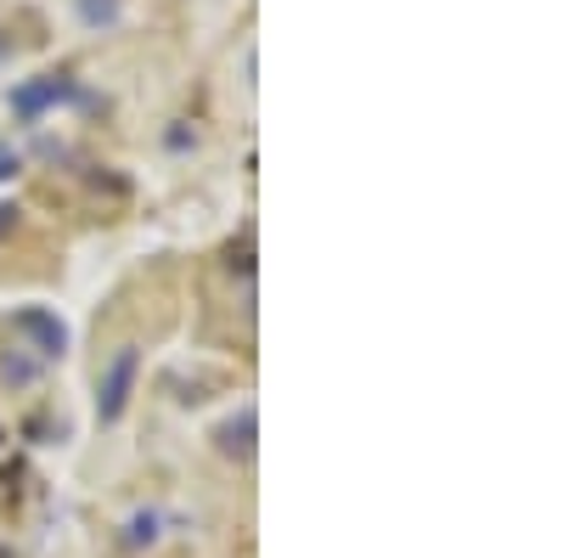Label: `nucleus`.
I'll return each instance as SVG.
<instances>
[{
	"label": "nucleus",
	"mask_w": 563,
	"mask_h": 558,
	"mask_svg": "<svg viewBox=\"0 0 563 558\" xmlns=\"http://www.w3.org/2000/svg\"><path fill=\"white\" fill-rule=\"evenodd\" d=\"M18 328L40 333V355H63V344H68V333H63L45 310H23V316H18Z\"/></svg>",
	"instance_id": "3"
},
{
	"label": "nucleus",
	"mask_w": 563,
	"mask_h": 558,
	"mask_svg": "<svg viewBox=\"0 0 563 558\" xmlns=\"http://www.w3.org/2000/svg\"><path fill=\"white\" fill-rule=\"evenodd\" d=\"M135 350H119L113 366H108V379H102V424H119V412L130 401V384H135Z\"/></svg>",
	"instance_id": "1"
},
{
	"label": "nucleus",
	"mask_w": 563,
	"mask_h": 558,
	"mask_svg": "<svg viewBox=\"0 0 563 558\" xmlns=\"http://www.w3.org/2000/svg\"><path fill=\"white\" fill-rule=\"evenodd\" d=\"M63 97H74V85H68V79H45V85H29V90H18L12 102H18V113H23V119H34L45 102H63Z\"/></svg>",
	"instance_id": "2"
}]
</instances>
